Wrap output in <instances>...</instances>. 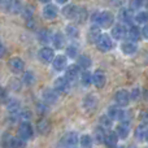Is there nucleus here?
<instances>
[{
  "label": "nucleus",
  "instance_id": "f257e3e1",
  "mask_svg": "<svg viewBox=\"0 0 148 148\" xmlns=\"http://www.w3.org/2000/svg\"><path fill=\"white\" fill-rule=\"evenodd\" d=\"M92 22H94L95 25L100 26V27L108 29L114 22V16H113V13L109 12V10H104V12H100V13H94V14H92Z\"/></svg>",
  "mask_w": 148,
  "mask_h": 148
},
{
  "label": "nucleus",
  "instance_id": "f03ea898",
  "mask_svg": "<svg viewBox=\"0 0 148 148\" xmlns=\"http://www.w3.org/2000/svg\"><path fill=\"white\" fill-rule=\"evenodd\" d=\"M33 135H34V129L31 126V123L27 122V121L21 123L20 127H18V136L22 138L25 142H27L33 138Z\"/></svg>",
  "mask_w": 148,
  "mask_h": 148
},
{
  "label": "nucleus",
  "instance_id": "7ed1b4c3",
  "mask_svg": "<svg viewBox=\"0 0 148 148\" xmlns=\"http://www.w3.org/2000/svg\"><path fill=\"white\" fill-rule=\"evenodd\" d=\"M79 142V136L77 133L74 131H70V133H66L64 136H62L61 142H60V146H64V147H74L77 146Z\"/></svg>",
  "mask_w": 148,
  "mask_h": 148
},
{
  "label": "nucleus",
  "instance_id": "20e7f679",
  "mask_svg": "<svg viewBox=\"0 0 148 148\" xmlns=\"http://www.w3.org/2000/svg\"><path fill=\"white\" fill-rule=\"evenodd\" d=\"M130 94H129V91H126V90H118L117 92L114 94V100L116 103H117V105H120V107H127L129 103H130Z\"/></svg>",
  "mask_w": 148,
  "mask_h": 148
},
{
  "label": "nucleus",
  "instance_id": "39448f33",
  "mask_svg": "<svg viewBox=\"0 0 148 148\" xmlns=\"http://www.w3.org/2000/svg\"><path fill=\"white\" fill-rule=\"evenodd\" d=\"M96 46H97V48H99L100 51L108 52V51L112 49L113 42H112V39H110L109 35H107V34H101V36L99 38V40L96 42Z\"/></svg>",
  "mask_w": 148,
  "mask_h": 148
},
{
  "label": "nucleus",
  "instance_id": "423d86ee",
  "mask_svg": "<svg viewBox=\"0 0 148 148\" xmlns=\"http://www.w3.org/2000/svg\"><path fill=\"white\" fill-rule=\"evenodd\" d=\"M53 87L59 94H66V92L69 91L70 84H69V81H68L66 77H59V78L55 81Z\"/></svg>",
  "mask_w": 148,
  "mask_h": 148
},
{
  "label": "nucleus",
  "instance_id": "0eeeda50",
  "mask_svg": "<svg viewBox=\"0 0 148 148\" xmlns=\"http://www.w3.org/2000/svg\"><path fill=\"white\" fill-rule=\"evenodd\" d=\"M108 116L113 121H117V120H123L125 113L122 110V107H120V105H110L108 108Z\"/></svg>",
  "mask_w": 148,
  "mask_h": 148
},
{
  "label": "nucleus",
  "instance_id": "6e6552de",
  "mask_svg": "<svg viewBox=\"0 0 148 148\" xmlns=\"http://www.w3.org/2000/svg\"><path fill=\"white\" fill-rule=\"evenodd\" d=\"M105 82H107V77H105V73L103 70H96L92 74V83L97 88H103L105 86Z\"/></svg>",
  "mask_w": 148,
  "mask_h": 148
},
{
  "label": "nucleus",
  "instance_id": "1a4fd4ad",
  "mask_svg": "<svg viewBox=\"0 0 148 148\" xmlns=\"http://www.w3.org/2000/svg\"><path fill=\"white\" fill-rule=\"evenodd\" d=\"M9 69L12 73L18 74V73L23 72V69H25V62H23L20 57H13L9 61Z\"/></svg>",
  "mask_w": 148,
  "mask_h": 148
},
{
  "label": "nucleus",
  "instance_id": "9d476101",
  "mask_svg": "<svg viewBox=\"0 0 148 148\" xmlns=\"http://www.w3.org/2000/svg\"><path fill=\"white\" fill-rule=\"evenodd\" d=\"M39 59L43 62L48 64V62H52V60L55 59V52L52 48L49 47H43V48L39 51Z\"/></svg>",
  "mask_w": 148,
  "mask_h": 148
},
{
  "label": "nucleus",
  "instance_id": "9b49d317",
  "mask_svg": "<svg viewBox=\"0 0 148 148\" xmlns=\"http://www.w3.org/2000/svg\"><path fill=\"white\" fill-rule=\"evenodd\" d=\"M57 14H59V9H57L56 5L47 3V5L43 8L44 18H47V20H55L57 17Z\"/></svg>",
  "mask_w": 148,
  "mask_h": 148
},
{
  "label": "nucleus",
  "instance_id": "f8f14e48",
  "mask_svg": "<svg viewBox=\"0 0 148 148\" xmlns=\"http://www.w3.org/2000/svg\"><path fill=\"white\" fill-rule=\"evenodd\" d=\"M59 92L56 91V90H52V88H47L43 91V99L44 101L47 103V104H55V103L57 101V99H59Z\"/></svg>",
  "mask_w": 148,
  "mask_h": 148
},
{
  "label": "nucleus",
  "instance_id": "ddd939ff",
  "mask_svg": "<svg viewBox=\"0 0 148 148\" xmlns=\"http://www.w3.org/2000/svg\"><path fill=\"white\" fill-rule=\"evenodd\" d=\"M52 65H53V69L57 70V72H61L65 68L68 66V61L66 57L62 56V55H59V56H55V59L52 60Z\"/></svg>",
  "mask_w": 148,
  "mask_h": 148
},
{
  "label": "nucleus",
  "instance_id": "4468645a",
  "mask_svg": "<svg viewBox=\"0 0 148 148\" xmlns=\"http://www.w3.org/2000/svg\"><path fill=\"white\" fill-rule=\"evenodd\" d=\"M116 133L118 134V136H120L121 139L127 138L129 133H130V122H129V121H122V122L117 126Z\"/></svg>",
  "mask_w": 148,
  "mask_h": 148
},
{
  "label": "nucleus",
  "instance_id": "2eb2a0df",
  "mask_svg": "<svg viewBox=\"0 0 148 148\" xmlns=\"http://www.w3.org/2000/svg\"><path fill=\"white\" fill-rule=\"evenodd\" d=\"M79 69L81 68L78 65H69L66 68V73H65V77L68 78L69 82H74L77 81V78L79 77Z\"/></svg>",
  "mask_w": 148,
  "mask_h": 148
},
{
  "label": "nucleus",
  "instance_id": "dca6fc26",
  "mask_svg": "<svg viewBox=\"0 0 148 148\" xmlns=\"http://www.w3.org/2000/svg\"><path fill=\"white\" fill-rule=\"evenodd\" d=\"M126 33H127V30H126V27L123 25H116L113 26L112 29V36L114 39H117V40H121V39H125L126 38Z\"/></svg>",
  "mask_w": 148,
  "mask_h": 148
},
{
  "label": "nucleus",
  "instance_id": "f3484780",
  "mask_svg": "<svg viewBox=\"0 0 148 148\" xmlns=\"http://www.w3.org/2000/svg\"><path fill=\"white\" fill-rule=\"evenodd\" d=\"M7 10L12 14H17L22 10V3L21 0H8L7 4Z\"/></svg>",
  "mask_w": 148,
  "mask_h": 148
},
{
  "label": "nucleus",
  "instance_id": "a211bd4d",
  "mask_svg": "<svg viewBox=\"0 0 148 148\" xmlns=\"http://www.w3.org/2000/svg\"><path fill=\"white\" fill-rule=\"evenodd\" d=\"M121 49H122V52L125 55H133V53H135V52H136L138 47H136L135 42L129 40V39H127L126 42H123V43L121 44Z\"/></svg>",
  "mask_w": 148,
  "mask_h": 148
},
{
  "label": "nucleus",
  "instance_id": "6ab92c4d",
  "mask_svg": "<svg viewBox=\"0 0 148 148\" xmlns=\"http://www.w3.org/2000/svg\"><path fill=\"white\" fill-rule=\"evenodd\" d=\"M126 38H127L129 40L136 42L142 38V31L139 30L136 26H130V29H129L127 33H126Z\"/></svg>",
  "mask_w": 148,
  "mask_h": 148
},
{
  "label": "nucleus",
  "instance_id": "aec40b11",
  "mask_svg": "<svg viewBox=\"0 0 148 148\" xmlns=\"http://www.w3.org/2000/svg\"><path fill=\"white\" fill-rule=\"evenodd\" d=\"M100 36H101V30H100V26H97V25L92 26V27L90 29V31H88V40L91 42V43L96 44V42L99 40Z\"/></svg>",
  "mask_w": 148,
  "mask_h": 148
},
{
  "label": "nucleus",
  "instance_id": "412c9836",
  "mask_svg": "<svg viewBox=\"0 0 148 148\" xmlns=\"http://www.w3.org/2000/svg\"><path fill=\"white\" fill-rule=\"evenodd\" d=\"M118 18L123 23H133V21H134V16L131 13V9H121Z\"/></svg>",
  "mask_w": 148,
  "mask_h": 148
},
{
  "label": "nucleus",
  "instance_id": "4be33fe9",
  "mask_svg": "<svg viewBox=\"0 0 148 148\" xmlns=\"http://www.w3.org/2000/svg\"><path fill=\"white\" fill-rule=\"evenodd\" d=\"M118 139H120V136H118L117 133H114V131H110V133H108L107 135H105V146L107 147H116L118 143Z\"/></svg>",
  "mask_w": 148,
  "mask_h": 148
},
{
  "label": "nucleus",
  "instance_id": "5701e85b",
  "mask_svg": "<svg viewBox=\"0 0 148 148\" xmlns=\"http://www.w3.org/2000/svg\"><path fill=\"white\" fill-rule=\"evenodd\" d=\"M96 104H97V100L94 95H87L83 100V107L86 108L87 110H92L96 108Z\"/></svg>",
  "mask_w": 148,
  "mask_h": 148
},
{
  "label": "nucleus",
  "instance_id": "b1692460",
  "mask_svg": "<svg viewBox=\"0 0 148 148\" xmlns=\"http://www.w3.org/2000/svg\"><path fill=\"white\" fill-rule=\"evenodd\" d=\"M52 43H53V46L56 47V48H64L65 46V38L64 35H62L61 33H56L53 36H52Z\"/></svg>",
  "mask_w": 148,
  "mask_h": 148
},
{
  "label": "nucleus",
  "instance_id": "393cba45",
  "mask_svg": "<svg viewBox=\"0 0 148 148\" xmlns=\"http://www.w3.org/2000/svg\"><path fill=\"white\" fill-rule=\"evenodd\" d=\"M147 131L148 129L146 127V125H140L135 129V139L139 142L142 140H146V136H147Z\"/></svg>",
  "mask_w": 148,
  "mask_h": 148
},
{
  "label": "nucleus",
  "instance_id": "a878e982",
  "mask_svg": "<svg viewBox=\"0 0 148 148\" xmlns=\"http://www.w3.org/2000/svg\"><path fill=\"white\" fill-rule=\"evenodd\" d=\"M51 130V125L47 120H42L38 122V131L42 134V135H47Z\"/></svg>",
  "mask_w": 148,
  "mask_h": 148
},
{
  "label": "nucleus",
  "instance_id": "bb28decb",
  "mask_svg": "<svg viewBox=\"0 0 148 148\" xmlns=\"http://www.w3.org/2000/svg\"><path fill=\"white\" fill-rule=\"evenodd\" d=\"M135 22L139 25H146L148 23V10H142L135 14Z\"/></svg>",
  "mask_w": 148,
  "mask_h": 148
},
{
  "label": "nucleus",
  "instance_id": "cd10ccee",
  "mask_svg": "<svg viewBox=\"0 0 148 148\" xmlns=\"http://www.w3.org/2000/svg\"><path fill=\"white\" fill-rule=\"evenodd\" d=\"M77 9H78V7H74V5H66V7L64 8V10H62V13H64V16L66 18L74 20V17H75V14H77Z\"/></svg>",
  "mask_w": 148,
  "mask_h": 148
},
{
  "label": "nucleus",
  "instance_id": "c85d7f7f",
  "mask_svg": "<svg viewBox=\"0 0 148 148\" xmlns=\"http://www.w3.org/2000/svg\"><path fill=\"white\" fill-rule=\"evenodd\" d=\"M105 131H104V127L103 126H100V127H97V129H95V133H94V138H95V140L97 142V143H104V140H105Z\"/></svg>",
  "mask_w": 148,
  "mask_h": 148
},
{
  "label": "nucleus",
  "instance_id": "c756f323",
  "mask_svg": "<svg viewBox=\"0 0 148 148\" xmlns=\"http://www.w3.org/2000/svg\"><path fill=\"white\" fill-rule=\"evenodd\" d=\"M78 65L81 69H88L90 66H91V60H90V57H87V56H84V55H82V56H79L78 57Z\"/></svg>",
  "mask_w": 148,
  "mask_h": 148
},
{
  "label": "nucleus",
  "instance_id": "7c9ffc66",
  "mask_svg": "<svg viewBox=\"0 0 148 148\" xmlns=\"http://www.w3.org/2000/svg\"><path fill=\"white\" fill-rule=\"evenodd\" d=\"M20 101L18 100H16V99H12V100H8L7 101V108H8V110H9L10 113H16V112H18L20 110Z\"/></svg>",
  "mask_w": 148,
  "mask_h": 148
},
{
  "label": "nucleus",
  "instance_id": "2f4dec72",
  "mask_svg": "<svg viewBox=\"0 0 148 148\" xmlns=\"http://www.w3.org/2000/svg\"><path fill=\"white\" fill-rule=\"evenodd\" d=\"M81 82L83 86H90L92 83V74L88 70H84L81 75Z\"/></svg>",
  "mask_w": 148,
  "mask_h": 148
},
{
  "label": "nucleus",
  "instance_id": "473e14b6",
  "mask_svg": "<svg viewBox=\"0 0 148 148\" xmlns=\"http://www.w3.org/2000/svg\"><path fill=\"white\" fill-rule=\"evenodd\" d=\"M38 38L42 43L47 44V43H49V40H51V33H49L48 30H40L38 34Z\"/></svg>",
  "mask_w": 148,
  "mask_h": 148
},
{
  "label": "nucleus",
  "instance_id": "72a5a7b5",
  "mask_svg": "<svg viewBox=\"0 0 148 148\" xmlns=\"http://www.w3.org/2000/svg\"><path fill=\"white\" fill-rule=\"evenodd\" d=\"M144 3H146L144 0H129V7L133 10H138L143 7Z\"/></svg>",
  "mask_w": 148,
  "mask_h": 148
},
{
  "label": "nucleus",
  "instance_id": "f704fd0d",
  "mask_svg": "<svg viewBox=\"0 0 148 148\" xmlns=\"http://www.w3.org/2000/svg\"><path fill=\"white\" fill-rule=\"evenodd\" d=\"M112 122H113V120L108 114L100 117V126H103L104 129H110V126H112Z\"/></svg>",
  "mask_w": 148,
  "mask_h": 148
},
{
  "label": "nucleus",
  "instance_id": "c9c22d12",
  "mask_svg": "<svg viewBox=\"0 0 148 148\" xmlns=\"http://www.w3.org/2000/svg\"><path fill=\"white\" fill-rule=\"evenodd\" d=\"M79 142H81V146L84 148H88L92 146V138L90 135H82Z\"/></svg>",
  "mask_w": 148,
  "mask_h": 148
},
{
  "label": "nucleus",
  "instance_id": "e433bc0d",
  "mask_svg": "<svg viewBox=\"0 0 148 148\" xmlns=\"http://www.w3.org/2000/svg\"><path fill=\"white\" fill-rule=\"evenodd\" d=\"M34 81H35V77H34L33 72H26L25 74H23V83L25 84L30 86V84L34 83Z\"/></svg>",
  "mask_w": 148,
  "mask_h": 148
},
{
  "label": "nucleus",
  "instance_id": "4c0bfd02",
  "mask_svg": "<svg viewBox=\"0 0 148 148\" xmlns=\"http://www.w3.org/2000/svg\"><path fill=\"white\" fill-rule=\"evenodd\" d=\"M66 34L70 36V38H78L79 31H78V29H77L75 26L69 25V26L66 27Z\"/></svg>",
  "mask_w": 148,
  "mask_h": 148
},
{
  "label": "nucleus",
  "instance_id": "58836bf2",
  "mask_svg": "<svg viewBox=\"0 0 148 148\" xmlns=\"http://www.w3.org/2000/svg\"><path fill=\"white\" fill-rule=\"evenodd\" d=\"M66 55L70 57V59H75L77 56H78V49H77V47L72 44V46H69L66 48Z\"/></svg>",
  "mask_w": 148,
  "mask_h": 148
},
{
  "label": "nucleus",
  "instance_id": "ea45409f",
  "mask_svg": "<svg viewBox=\"0 0 148 148\" xmlns=\"http://www.w3.org/2000/svg\"><path fill=\"white\" fill-rule=\"evenodd\" d=\"M25 146V140H23L22 138H12L10 139V144L9 147H23Z\"/></svg>",
  "mask_w": 148,
  "mask_h": 148
},
{
  "label": "nucleus",
  "instance_id": "a19ab883",
  "mask_svg": "<svg viewBox=\"0 0 148 148\" xmlns=\"http://www.w3.org/2000/svg\"><path fill=\"white\" fill-rule=\"evenodd\" d=\"M8 92L4 87H0V104H5L8 101Z\"/></svg>",
  "mask_w": 148,
  "mask_h": 148
},
{
  "label": "nucleus",
  "instance_id": "79ce46f5",
  "mask_svg": "<svg viewBox=\"0 0 148 148\" xmlns=\"http://www.w3.org/2000/svg\"><path fill=\"white\" fill-rule=\"evenodd\" d=\"M139 96H140V90L138 88V87H135V88L131 91V94H130V97L133 100H138L139 99Z\"/></svg>",
  "mask_w": 148,
  "mask_h": 148
},
{
  "label": "nucleus",
  "instance_id": "37998d69",
  "mask_svg": "<svg viewBox=\"0 0 148 148\" xmlns=\"http://www.w3.org/2000/svg\"><path fill=\"white\" fill-rule=\"evenodd\" d=\"M142 34H143V36L146 39H148V23H146L143 27V31H142Z\"/></svg>",
  "mask_w": 148,
  "mask_h": 148
},
{
  "label": "nucleus",
  "instance_id": "c03bdc74",
  "mask_svg": "<svg viewBox=\"0 0 148 148\" xmlns=\"http://www.w3.org/2000/svg\"><path fill=\"white\" fill-rule=\"evenodd\" d=\"M140 118H142V121H143V122L147 125V123H148V113H142Z\"/></svg>",
  "mask_w": 148,
  "mask_h": 148
},
{
  "label": "nucleus",
  "instance_id": "a18cd8bd",
  "mask_svg": "<svg viewBox=\"0 0 148 148\" xmlns=\"http://www.w3.org/2000/svg\"><path fill=\"white\" fill-rule=\"evenodd\" d=\"M7 4H8V0H0V9H7Z\"/></svg>",
  "mask_w": 148,
  "mask_h": 148
},
{
  "label": "nucleus",
  "instance_id": "49530a36",
  "mask_svg": "<svg viewBox=\"0 0 148 148\" xmlns=\"http://www.w3.org/2000/svg\"><path fill=\"white\" fill-rule=\"evenodd\" d=\"M4 53H5V48H4V46L0 43V59L4 56Z\"/></svg>",
  "mask_w": 148,
  "mask_h": 148
},
{
  "label": "nucleus",
  "instance_id": "de8ad7c7",
  "mask_svg": "<svg viewBox=\"0 0 148 148\" xmlns=\"http://www.w3.org/2000/svg\"><path fill=\"white\" fill-rule=\"evenodd\" d=\"M57 3H59V4H66L68 1H69V0H56Z\"/></svg>",
  "mask_w": 148,
  "mask_h": 148
},
{
  "label": "nucleus",
  "instance_id": "09e8293b",
  "mask_svg": "<svg viewBox=\"0 0 148 148\" xmlns=\"http://www.w3.org/2000/svg\"><path fill=\"white\" fill-rule=\"evenodd\" d=\"M40 1H42V3H46V4H47V3H49L51 0H40Z\"/></svg>",
  "mask_w": 148,
  "mask_h": 148
},
{
  "label": "nucleus",
  "instance_id": "8fccbe9b",
  "mask_svg": "<svg viewBox=\"0 0 148 148\" xmlns=\"http://www.w3.org/2000/svg\"><path fill=\"white\" fill-rule=\"evenodd\" d=\"M144 97H146V99H147V100H148V91H147V92H146V94H144Z\"/></svg>",
  "mask_w": 148,
  "mask_h": 148
},
{
  "label": "nucleus",
  "instance_id": "3c124183",
  "mask_svg": "<svg viewBox=\"0 0 148 148\" xmlns=\"http://www.w3.org/2000/svg\"><path fill=\"white\" fill-rule=\"evenodd\" d=\"M146 140L148 142V131H147V136H146Z\"/></svg>",
  "mask_w": 148,
  "mask_h": 148
}]
</instances>
